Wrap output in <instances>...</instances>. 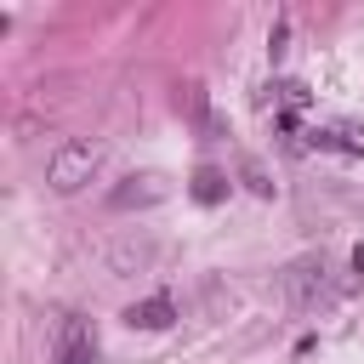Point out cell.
<instances>
[{"mask_svg": "<svg viewBox=\"0 0 364 364\" xmlns=\"http://www.w3.org/2000/svg\"><path fill=\"white\" fill-rule=\"evenodd\" d=\"M97 171H102V148L85 142V136H68V142H57V148L46 154V182H51L57 193H80Z\"/></svg>", "mask_w": 364, "mask_h": 364, "instance_id": "cell-1", "label": "cell"}, {"mask_svg": "<svg viewBox=\"0 0 364 364\" xmlns=\"http://www.w3.org/2000/svg\"><path fill=\"white\" fill-rule=\"evenodd\" d=\"M51 364H97V336H91V324L85 318H63V330H57V347H51Z\"/></svg>", "mask_w": 364, "mask_h": 364, "instance_id": "cell-2", "label": "cell"}, {"mask_svg": "<svg viewBox=\"0 0 364 364\" xmlns=\"http://www.w3.org/2000/svg\"><path fill=\"white\" fill-rule=\"evenodd\" d=\"M165 199L159 176H125V188H114V210H131V205H154Z\"/></svg>", "mask_w": 364, "mask_h": 364, "instance_id": "cell-3", "label": "cell"}, {"mask_svg": "<svg viewBox=\"0 0 364 364\" xmlns=\"http://www.w3.org/2000/svg\"><path fill=\"white\" fill-rule=\"evenodd\" d=\"M171 318H176L171 296H148V301H136V307L125 313V324H136V330H165Z\"/></svg>", "mask_w": 364, "mask_h": 364, "instance_id": "cell-4", "label": "cell"}, {"mask_svg": "<svg viewBox=\"0 0 364 364\" xmlns=\"http://www.w3.org/2000/svg\"><path fill=\"white\" fill-rule=\"evenodd\" d=\"M182 108L193 114V125H199L205 136H222V119L210 114V97H205V85H182Z\"/></svg>", "mask_w": 364, "mask_h": 364, "instance_id": "cell-5", "label": "cell"}, {"mask_svg": "<svg viewBox=\"0 0 364 364\" xmlns=\"http://www.w3.org/2000/svg\"><path fill=\"white\" fill-rule=\"evenodd\" d=\"M222 193H228V176H222V171H210V165H205V171H199V176H193V199H199V205H216V199H222Z\"/></svg>", "mask_w": 364, "mask_h": 364, "instance_id": "cell-6", "label": "cell"}]
</instances>
